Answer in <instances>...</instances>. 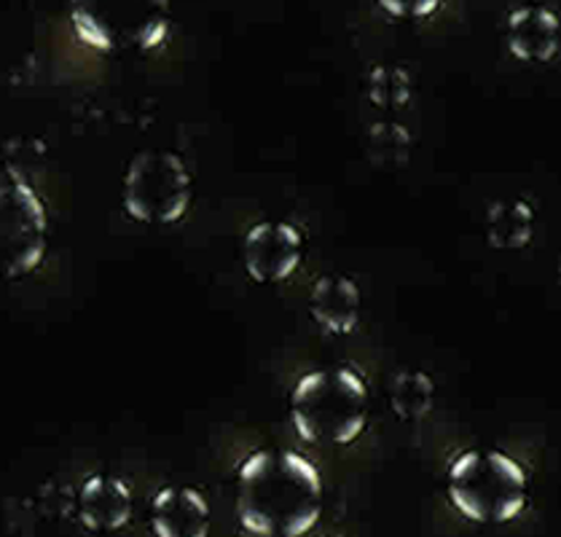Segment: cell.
I'll use <instances>...</instances> for the list:
<instances>
[{
  "label": "cell",
  "instance_id": "obj_1",
  "mask_svg": "<svg viewBox=\"0 0 561 537\" xmlns=\"http://www.w3.org/2000/svg\"><path fill=\"white\" fill-rule=\"evenodd\" d=\"M325 481L318 465L296 449H253L237 468L234 511L244 533L301 537L318 527Z\"/></svg>",
  "mask_w": 561,
  "mask_h": 537
},
{
  "label": "cell",
  "instance_id": "obj_2",
  "mask_svg": "<svg viewBox=\"0 0 561 537\" xmlns=\"http://www.w3.org/2000/svg\"><path fill=\"white\" fill-rule=\"evenodd\" d=\"M296 435L320 449H344L360 441L371 420V387L352 363L309 368L288 396Z\"/></svg>",
  "mask_w": 561,
  "mask_h": 537
},
{
  "label": "cell",
  "instance_id": "obj_3",
  "mask_svg": "<svg viewBox=\"0 0 561 537\" xmlns=\"http://www.w3.org/2000/svg\"><path fill=\"white\" fill-rule=\"evenodd\" d=\"M446 498L465 522L503 527L533 503V479L518 457L500 446H468L446 468Z\"/></svg>",
  "mask_w": 561,
  "mask_h": 537
},
{
  "label": "cell",
  "instance_id": "obj_4",
  "mask_svg": "<svg viewBox=\"0 0 561 537\" xmlns=\"http://www.w3.org/2000/svg\"><path fill=\"white\" fill-rule=\"evenodd\" d=\"M76 38L100 54H151L172 30V0H70Z\"/></svg>",
  "mask_w": 561,
  "mask_h": 537
},
{
  "label": "cell",
  "instance_id": "obj_5",
  "mask_svg": "<svg viewBox=\"0 0 561 537\" xmlns=\"http://www.w3.org/2000/svg\"><path fill=\"white\" fill-rule=\"evenodd\" d=\"M194 205L188 161L170 148H142L122 175V207L140 226H175Z\"/></svg>",
  "mask_w": 561,
  "mask_h": 537
},
{
  "label": "cell",
  "instance_id": "obj_6",
  "mask_svg": "<svg viewBox=\"0 0 561 537\" xmlns=\"http://www.w3.org/2000/svg\"><path fill=\"white\" fill-rule=\"evenodd\" d=\"M49 207L22 175H0V283H16L49 253Z\"/></svg>",
  "mask_w": 561,
  "mask_h": 537
},
{
  "label": "cell",
  "instance_id": "obj_7",
  "mask_svg": "<svg viewBox=\"0 0 561 537\" xmlns=\"http://www.w3.org/2000/svg\"><path fill=\"white\" fill-rule=\"evenodd\" d=\"M242 266L255 285H279L301 268L307 255V237L294 220H259L244 235Z\"/></svg>",
  "mask_w": 561,
  "mask_h": 537
},
{
  "label": "cell",
  "instance_id": "obj_8",
  "mask_svg": "<svg viewBox=\"0 0 561 537\" xmlns=\"http://www.w3.org/2000/svg\"><path fill=\"white\" fill-rule=\"evenodd\" d=\"M503 41L516 62H553L561 52V14L553 5L527 0L505 14Z\"/></svg>",
  "mask_w": 561,
  "mask_h": 537
},
{
  "label": "cell",
  "instance_id": "obj_9",
  "mask_svg": "<svg viewBox=\"0 0 561 537\" xmlns=\"http://www.w3.org/2000/svg\"><path fill=\"white\" fill-rule=\"evenodd\" d=\"M73 513L89 533H118L133 522V487L113 473H92L76 492Z\"/></svg>",
  "mask_w": 561,
  "mask_h": 537
},
{
  "label": "cell",
  "instance_id": "obj_10",
  "mask_svg": "<svg viewBox=\"0 0 561 537\" xmlns=\"http://www.w3.org/2000/svg\"><path fill=\"white\" fill-rule=\"evenodd\" d=\"M309 318L328 336H350L363 320V290L344 272L320 274L307 296Z\"/></svg>",
  "mask_w": 561,
  "mask_h": 537
},
{
  "label": "cell",
  "instance_id": "obj_11",
  "mask_svg": "<svg viewBox=\"0 0 561 537\" xmlns=\"http://www.w3.org/2000/svg\"><path fill=\"white\" fill-rule=\"evenodd\" d=\"M148 524L159 537H205L213 527L210 500L188 483H167L148 503Z\"/></svg>",
  "mask_w": 561,
  "mask_h": 537
},
{
  "label": "cell",
  "instance_id": "obj_12",
  "mask_svg": "<svg viewBox=\"0 0 561 537\" xmlns=\"http://www.w3.org/2000/svg\"><path fill=\"white\" fill-rule=\"evenodd\" d=\"M537 235V210L527 196H503L492 202L483 215L486 244L503 253L529 248Z\"/></svg>",
  "mask_w": 561,
  "mask_h": 537
},
{
  "label": "cell",
  "instance_id": "obj_13",
  "mask_svg": "<svg viewBox=\"0 0 561 537\" xmlns=\"http://www.w3.org/2000/svg\"><path fill=\"white\" fill-rule=\"evenodd\" d=\"M363 100L381 113L411 111L416 103L414 76L398 62H376L363 79Z\"/></svg>",
  "mask_w": 561,
  "mask_h": 537
},
{
  "label": "cell",
  "instance_id": "obj_14",
  "mask_svg": "<svg viewBox=\"0 0 561 537\" xmlns=\"http://www.w3.org/2000/svg\"><path fill=\"white\" fill-rule=\"evenodd\" d=\"M435 379L422 368H401L387 381V403L396 420L422 422L435 409Z\"/></svg>",
  "mask_w": 561,
  "mask_h": 537
},
{
  "label": "cell",
  "instance_id": "obj_15",
  "mask_svg": "<svg viewBox=\"0 0 561 537\" xmlns=\"http://www.w3.org/2000/svg\"><path fill=\"white\" fill-rule=\"evenodd\" d=\"M446 0H376L381 11L396 22H427L444 9Z\"/></svg>",
  "mask_w": 561,
  "mask_h": 537
},
{
  "label": "cell",
  "instance_id": "obj_16",
  "mask_svg": "<svg viewBox=\"0 0 561 537\" xmlns=\"http://www.w3.org/2000/svg\"><path fill=\"white\" fill-rule=\"evenodd\" d=\"M368 146H371L374 153L381 151V153H387V157H392V153L409 151L411 137H409V133H405L403 124L379 122L368 129Z\"/></svg>",
  "mask_w": 561,
  "mask_h": 537
}]
</instances>
